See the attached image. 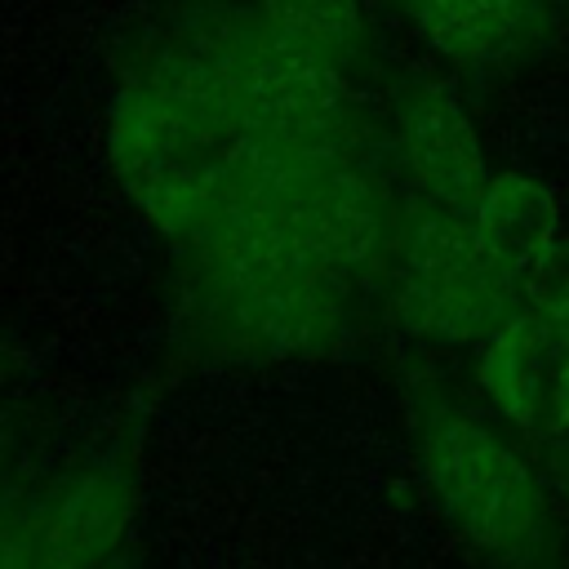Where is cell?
<instances>
[{"instance_id":"9","label":"cell","mask_w":569,"mask_h":569,"mask_svg":"<svg viewBox=\"0 0 569 569\" xmlns=\"http://www.w3.org/2000/svg\"><path fill=\"white\" fill-rule=\"evenodd\" d=\"M467 213L476 218V227L520 271H525V262L542 244H551L560 236V204H556V196L542 182L525 178V173H493L485 182V191L471 200Z\"/></svg>"},{"instance_id":"11","label":"cell","mask_w":569,"mask_h":569,"mask_svg":"<svg viewBox=\"0 0 569 569\" xmlns=\"http://www.w3.org/2000/svg\"><path fill=\"white\" fill-rule=\"evenodd\" d=\"M520 307L569 325V236L542 244L520 271Z\"/></svg>"},{"instance_id":"12","label":"cell","mask_w":569,"mask_h":569,"mask_svg":"<svg viewBox=\"0 0 569 569\" xmlns=\"http://www.w3.org/2000/svg\"><path fill=\"white\" fill-rule=\"evenodd\" d=\"M551 493H556V507L569 516V440H560L556 449V462H551Z\"/></svg>"},{"instance_id":"5","label":"cell","mask_w":569,"mask_h":569,"mask_svg":"<svg viewBox=\"0 0 569 569\" xmlns=\"http://www.w3.org/2000/svg\"><path fill=\"white\" fill-rule=\"evenodd\" d=\"M476 387L516 436L569 440V325L520 307L476 342Z\"/></svg>"},{"instance_id":"7","label":"cell","mask_w":569,"mask_h":569,"mask_svg":"<svg viewBox=\"0 0 569 569\" xmlns=\"http://www.w3.org/2000/svg\"><path fill=\"white\" fill-rule=\"evenodd\" d=\"M396 129L405 169L413 173L422 196L445 209H471L493 173L485 164L480 133L458 98L436 80H418L396 102Z\"/></svg>"},{"instance_id":"2","label":"cell","mask_w":569,"mask_h":569,"mask_svg":"<svg viewBox=\"0 0 569 569\" xmlns=\"http://www.w3.org/2000/svg\"><path fill=\"white\" fill-rule=\"evenodd\" d=\"M498 418L453 396L413 405V458L445 520L502 569H542L556 556V493Z\"/></svg>"},{"instance_id":"6","label":"cell","mask_w":569,"mask_h":569,"mask_svg":"<svg viewBox=\"0 0 569 569\" xmlns=\"http://www.w3.org/2000/svg\"><path fill=\"white\" fill-rule=\"evenodd\" d=\"M27 542L58 565H116L133 525V480L116 462H80L53 476L40 498L13 511Z\"/></svg>"},{"instance_id":"3","label":"cell","mask_w":569,"mask_h":569,"mask_svg":"<svg viewBox=\"0 0 569 569\" xmlns=\"http://www.w3.org/2000/svg\"><path fill=\"white\" fill-rule=\"evenodd\" d=\"M520 311V267L467 209L427 204L396 236L391 320L445 347L489 338Z\"/></svg>"},{"instance_id":"1","label":"cell","mask_w":569,"mask_h":569,"mask_svg":"<svg viewBox=\"0 0 569 569\" xmlns=\"http://www.w3.org/2000/svg\"><path fill=\"white\" fill-rule=\"evenodd\" d=\"M191 244L204 276L196 325L213 351L298 360L342 342V276L320 267L262 204L227 209Z\"/></svg>"},{"instance_id":"10","label":"cell","mask_w":569,"mask_h":569,"mask_svg":"<svg viewBox=\"0 0 569 569\" xmlns=\"http://www.w3.org/2000/svg\"><path fill=\"white\" fill-rule=\"evenodd\" d=\"M258 18L338 62L360 49V4L356 0H258Z\"/></svg>"},{"instance_id":"8","label":"cell","mask_w":569,"mask_h":569,"mask_svg":"<svg viewBox=\"0 0 569 569\" xmlns=\"http://www.w3.org/2000/svg\"><path fill=\"white\" fill-rule=\"evenodd\" d=\"M422 36L453 62H502L538 36V0H405Z\"/></svg>"},{"instance_id":"13","label":"cell","mask_w":569,"mask_h":569,"mask_svg":"<svg viewBox=\"0 0 569 569\" xmlns=\"http://www.w3.org/2000/svg\"><path fill=\"white\" fill-rule=\"evenodd\" d=\"M22 529V525H18ZM22 542H27V533H22ZM27 569H76V565H58V560H44L31 542H27ZM102 569H116V565H102Z\"/></svg>"},{"instance_id":"4","label":"cell","mask_w":569,"mask_h":569,"mask_svg":"<svg viewBox=\"0 0 569 569\" xmlns=\"http://www.w3.org/2000/svg\"><path fill=\"white\" fill-rule=\"evenodd\" d=\"M236 111L253 138L289 156L302 160L347 156L351 93L342 62L271 31L262 18L240 22Z\"/></svg>"}]
</instances>
